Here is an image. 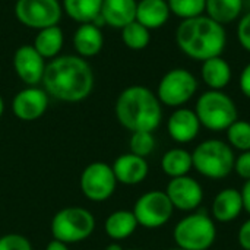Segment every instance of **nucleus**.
Segmentation results:
<instances>
[{"label":"nucleus","mask_w":250,"mask_h":250,"mask_svg":"<svg viewBox=\"0 0 250 250\" xmlns=\"http://www.w3.org/2000/svg\"><path fill=\"white\" fill-rule=\"evenodd\" d=\"M166 193L174 209L183 212L195 211L204 201V189L201 183L190 176L170 179Z\"/></svg>","instance_id":"nucleus-12"},{"label":"nucleus","mask_w":250,"mask_h":250,"mask_svg":"<svg viewBox=\"0 0 250 250\" xmlns=\"http://www.w3.org/2000/svg\"><path fill=\"white\" fill-rule=\"evenodd\" d=\"M63 7L59 0H18L15 4L16 19L26 28L44 29L59 25Z\"/></svg>","instance_id":"nucleus-10"},{"label":"nucleus","mask_w":250,"mask_h":250,"mask_svg":"<svg viewBox=\"0 0 250 250\" xmlns=\"http://www.w3.org/2000/svg\"><path fill=\"white\" fill-rule=\"evenodd\" d=\"M198 86V79L190 70L174 67L161 78L157 86V97L161 104L179 108L193 98Z\"/></svg>","instance_id":"nucleus-8"},{"label":"nucleus","mask_w":250,"mask_h":250,"mask_svg":"<svg viewBox=\"0 0 250 250\" xmlns=\"http://www.w3.org/2000/svg\"><path fill=\"white\" fill-rule=\"evenodd\" d=\"M239 86H240V91L243 92V95L250 98V63H248L243 67V70L240 73Z\"/></svg>","instance_id":"nucleus-35"},{"label":"nucleus","mask_w":250,"mask_h":250,"mask_svg":"<svg viewBox=\"0 0 250 250\" xmlns=\"http://www.w3.org/2000/svg\"><path fill=\"white\" fill-rule=\"evenodd\" d=\"M3 111H4V103H3V98L0 97V117L3 116Z\"/></svg>","instance_id":"nucleus-39"},{"label":"nucleus","mask_w":250,"mask_h":250,"mask_svg":"<svg viewBox=\"0 0 250 250\" xmlns=\"http://www.w3.org/2000/svg\"><path fill=\"white\" fill-rule=\"evenodd\" d=\"M237 176H240L245 180H250V151L240 152L239 157L234 160V170Z\"/></svg>","instance_id":"nucleus-33"},{"label":"nucleus","mask_w":250,"mask_h":250,"mask_svg":"<svg viewBox=\"0 0 250 250\" xmlns=\"http://www.w3.org/2000/svg\"><path fill=\"white\" fill-rule=\"evenodd\" d=\"M45 250H69L67 248V245L66 243H63V242H59V240H51L48 245H47V248Z\"/></svg>","instance_id":"nucleus-37"},{"label":"nucleus","mask_w":250,"mask_h":250,"mask_svg":"<svg viewBox=\"0 0 250 250\" xmlns=\"http://www.w3.org/2000/svg\"><path fill=\"white\" fill-rule=\"evenodd\" d=\"M44 91L64 103L83 101L94 88V72L81 56H57L45 64Z\"/></svg>","instance_id":"nucleus-1"},{"label":"nucleus","mask_w":250,"mask_h":250,"mask_svg":"<svg viewBox=\"0 0 250 250\" xmlns=\"http://www.w3.org/2000/svg\"><path fill=\"white\" fill-rule=\"evenodd\" d=\"M231 66L224 57L218 56L202 62L201 78L209 89L223 91L231 82Z\"/></svg>","instance_id":"nucleus-20"},{"label":"nucleus","mask_w":250,"mask_h":250,"mask_svg":"<svg viewBox=\"0 0 250 250\" xmlns=\"http://www.w3.org/2000/svg\"><path fill=\"white\" fill-rule=\"evenodd\" d=\"M111 167H113L117 183H122L126 186H135V185L142 183L146 179L148 171H149L146 160L132 152L122 154L120 157H117Z\"/></svg>","instance_id":"nucleus-16"},{"label":"nucleus","mask_w":250,"mask_h":250,"mask_svg":"<svg viewBox=\"0 0 250 250\" xmlns=\"http://www.w3.org/2000/svg\"><path fill=\"white\" fill-rule=\"evenodd\" d=\"M130 152L138 157H148L155 149V138L152 132H133L129 141Z\"/></svg>","instance_id":"nucleus-30"},{"label":"nucleus","mask_w":250,"mask_h":250,"mask_svg":"<svg viewBox=\"0 0 250 250\" xmlns=\"http://www.w3.org/2000/svg\"><path fill=\"white\" fill-rule=\"evenodd\" d=\"M170 12L182 21L205 15L207 0H167Z\"/></svg>","instance_id":"nucleus-29"},{"label":"nucleus","mask_w":250,"mask_h":250,"mask_svg":"<svg viewBox=\"0 0 250 250\" xmlns=\"http://www.w3.org/2000/svg\"><path fill=\"white\" fill-rule=\"evenodd\" d=\"M122 41L127 48L139 51L148 47L151 41V32L146 26L138 21H133L132 23L122 28Z\"/></svg>","instance_id":"nucleus-27"},{"label":"nucleus","mask_w":250,"mask_h":250,"mask_svg":"<svg viewBox=\"0 0 250 250\" xmlns=\"http://www.w3.org/2000/svg\"><path fill=\"white\" fill-rule=\"evenodd\" d=\"M173 239L183 250L211 249L217 240L215 221L204 212L189 214L176 224Z\"/></svg>","instance_id":"nucleus-6"},{"label":"nucleus","mask_w":250,"mask_h":250,"mask_svg":"<svg viewBox=\"0 0 250 250\" xmlns=\"http://www.w3.org/2000/svg\"><path fill=\"white\" fill-rule=\"evenodd\" d=\"M240 195H242V201H243V209L250 215V180H246L242 190H240Z\"/></svg>","instance_id":"nucleus-36"},{"label":"nucleus","mask_w":250,"mask_h":250,"mask_svg":"<svg viewBox=\"0 0 250 250\" xmlns=\"http://www.w3.org/2000/svg\"><path fill=\"white\" fill-rule=\"evenodd\" d=\"M201 122L195 113V110L179 107L176 108L167 122V130L170 138L177 144H189L192 142L201 130Z\"/></svg>","instance_id":"nucleus-15"},{"label":"nucleus","mask_w":250,"mask_h":250,"mask_svg":"<svg viewBox=\"0 0 250 250\" xmlns=\"http://www.w3.org/2000/svg\"><path fill=\"white\" fill-rule=\"evenodd\" d=\"M242 211H243L242 195L240 190L234 188H227L220 190L214 198L211 207L212 218L214 221L218 223H231L240 215Z\"/></svg>","instance_id":"nucleus-17"},{"label":"nucleus","mask_w":250,"mask_h":250,"mask_svg":"<svg viewBox=\"0 0 250 250\" xmlns=\"http://www.w3.org/2000/svg\"><path fill=\"white\" fill-rule=\"evenodd\" d=\"M104 250H123V248L119 243H111V245H108Z\"/></svg>","instance_id":"nucleus-38"},{"label":"nucleus","mask_w":250,"mask_h":250,"mask_svg":"<svg viewBox=\"0 0 250 250\" xmlns=\"http://www.w3.org/2000/svg\"><path fill=\"white\" fill-rule=\"evenodd\" d=\"M136 0H104L100 15L105 25L122 29L136 21Z\"/></svg>","instance_id":"nucleus-18"},{"label":"nucleus","mask_w":250,"mask_h":250,"mask_svg":"<svg viewBox=\"0 0 250 250\" xmlns=\"http://www.w3.org/2000/svg\"><path fill=\"white\" fill-rule=\"evenodd\" d=\"M139 226L154 230L166 226L173 217L174 207L163 190H149L138 198L133 211Z\"/></svg>","instance_id":"nucleus-9"},{"label":"nucleus","mask_w":250,"mask_h":250,"mask_svg":"<svg viewBox=\"0 0 250 250\" xmlns=\"http://www.w3.org/2000/svg\"><path fill=\"white\" fill-rule=\"evenodd\" d=\"M243 10V0H207L205 15L221 25L237 21Z\"/></svg>","instance_id":"nucleus-25"},{"label":"nucleus","mask_w":250,"mask_h":250,"mask_svg":"<svg viewBox=\"0 0 250 250\" xmlns=\"http://www.w3.org/2000/svg\"><path fill=\"white\" fill-rule=\"evenodd\" d=\"M48 107V94L38 86H28L21 89L12 103L13 114L23 122L40 119Z\"/></svg>","instance_id":"nucleus-14"},{"label":"nucleus","mask_w":250,"mask_h":250,"mask_svg":"<svg viewBox=\"0 0 250 250\" xmlns=\"http://www.w3.org/2000/svg\"><path fill=\"white\" fill-rule=\"evenodd\" d=\"M236 155L233 148L221 139H207L192 152L193 168L204 177L221 180L234 170Z\"/></svg>","instance_id":"nucleus-4"},{"label":"nucleus","mask_w":250,"mask_h":250,"mask_svg":"<svg viewBox=\"0 0 250 250\" xmlns=\"http://www.w3.org/2000/svg\"><path fill=\"white\" fill-rule=\"evenodd\" d=\"M161 168L170 179L188 176L189 171L193 168L192 152L185 148L168 149L161 158Z\"/></svg>","instance_id":"nucleus-24"},{"label":"nucleus","mask_w":250,"mask_h":250,"mask_svg":"<svg viewBox=\"0 0 250 250\" xmlns=\"http://www.w3.org/2000/svg\"><path fill=\"white\" fill-rule=\"evenodd\" d=\"M170 7L167 0H139L136 6V21L151 29L164 26L170 19Z\"/></svg>","instance_id":"nucleus-21"},{"label":"nucleus","mask_w":250,"mask_h":250,"mask_svg":"<svg viewBox=\"0 0 250 250\" xmlns=\"http://www.w3.org/2000/svg\"><path fill=\"white\" fill-rule=\"evenodd\" d=\"M45 64V59L34 48L32 44H23L15 51L13 69L18 78L28 86H37L42 82Z\"/></svg>","instance_id":"nucleus-13"},{"label":"nucleus","mask_w":250,"mask_h":250,"mask_svg":"<svg viewBox=\"0 0 250 250\" xmlns=\"http://www.w3.org/2000/svg\"><path fill=\"white\" fill-rule=\"evenodd\" d=\"M237 240H239V245L243 250H250V218H248L240 230H239V234H237Z\"/></svg>","instance_id":"nucleus-34"},{"label":"nucleus","mask_w":250,"mask_h":250,"mask_svg":"<svg viewBox=\"0 0 250 250\" xmlns=\"http://www.w3.org/2000/svg\"><path fill=\"white\" fill-rule=\"evenodd\" d=\"M64 44V35L59 25H53L44 29H40L34 38V48L47 60H51L59 56Z\"/></svg>","instance_id":"nucleus-23"},{"label":"nucleus","mask_w":250,"mask_h":250,"mask_svg":"<svg viewBox=\"0 0 250 250\" xmlns=\"http://www.w3.org/2000/svg\"><path fill=\"white\" fill-rule=\"evenodd\" d=\"M249 6H250V0H249Z\"/></svg>","instance_id":"nucleus-41"},{"label":"nucleus","mask_w":250,"mask_h":250,"mask_svg":"<svg viewBox=\"0 0 250 250\" xmlns=\"http://www.w3.org/2000/svg\"><path fill=\"white\" fill-rule=\"evenodd\" d=\"M95 230L94 215L81 207H70L59 211L51 220V234L54 240L66 245L86 240Z\"/></svg>","instance_id":"nucleus-7"},{"label":"nucleus","mask_w":250,"mask_h":250,"mask_svg":"<svg viewBox=\"0 0 250 250\" xmlns=\"http://www.w3.org/2000/svg\"><path fill=\"white\" fill-rule=\"evenodd\" d=\"M138 226L139 224L132 211L120 209V211L111 212L107 217L104 230L110 239L119 242V240H125V239L130 237L135 233V230L138 229Z\"/></svg>","instance_id":"nucleus-22"},{"label":"nucleus","mask_w":250,"mask_h":250,"mask_svg":"<svg viewBox=\"0 0 250 250\" xmlns=\"http://www.w3.org/2000/svg\"><path fill=\"white\" fill-rule=\"evenodd\" d=\"M104 45V35L101 28L92 22L79 23L78 29L73 34V47L81 57H94L97 56Z\"/></svg>","instance_id":"nucleus-19"},{"label":"nucleus","mask_w":250,"mask_h":250,"mask_svg":"<svg viewBox=\"0 0 250 250\" xmlns=\"http://www.w3.org/2000/svg\"><path fill=\"white\" fill-rule=\"evenodd\" d=\"M168 250H183V249H180V248H174V249H168Z\"/></svg>","instance_id":"nucleus-40"},{"label":"nucleus","mask_w":250,"mask_h":250,"mask_svg":"<svg viewBox=\"0 0 250 250\" xmlns=\"http://www.w3.org/2000/svg\"><path fill=\"white\" fill-rule=\"evenodd\" d=\"M104 0H63V12L78 23L94 22L101 13Z\"/></svg>","instance_id":"nucleus-26"},{"label":"nucleus","mask_w":250,"mask_h":250,"mask_svg":"<svg viewBox=\"0 0 250 250\" xmlns=\"http://www.w3.org/2000/svg\"><path fill=\"white\" fill-rule=\"evenodd\" d=\"M227 141L233 149L250 151V122L237 119L227 130Z\"/></svg>","instance_id":"nucleus-28"},{"label":"nucleus","mask_w":250,"mask_h":250,"mask_svg":"<svg viewBox=\"0 0 250 250\" xmlns=\"http://www.w3.org/2000/svg\"><path fill=\"white\" fill-rule=\"evenodd\" d=\"M114 111L119 123L132 133L154 132L163 120V108L157 94L142 85L123 89L117 97Z\"/></svg>","instance_id":"nucleus-3"},{"label":"nucleus","mask_w":250,"mask_h":250,"mask_svg":"<svg viewBox=\"0 0 250 250\" xmlns=\"http://www.w3.org/2000/svg\"><path fill=\"white\" fill-rule=\"evenodd\" d=\"M0 250H32V246L25 236L10 233L0 237Z\"/></svg>","instance_id":"nucleus-31"},{"label":"nucleus","mask_w":250,"mask_h":250,"mask_svg":"<svg viewBox=\"0 0 250 250\" xmlns=\"http://www.w3.org/2000/svg\"><path fill=\"white\" fill-rule=\"evenodd\" d=\"M237 40L240 42V45L250 53V12L245 13L237 23Z\"/></svg>","instance_id":"nucleus-32"},{"label":"nucleus","mask_w":250,"mask_h":250,"mask_svg":"<svg viewBox=\"0 0 250 250\" xmlns=\"http://www.w3.org/2000/svg\"><path fill=\"white\" fill-rule=\"evenodd\" d=\"M174 38L179 50L185 56L201 63L221 56L227 45L224 25L207 15L182 21L176 28Z\"/></svg>","instance_id":"nucleus-2"},{"label":"nucleus","mask_w":250,"mask_h":250,"mask_svg":"<svg viewBox=\"0 0 250 250\" xmlns=\"http://www.w3.org/2000/svg\"><path fill=\"white\" fill-rule=\"evenodd\" d=\"M116 186L117 180L113 167L105 163H91L81 174V190L89 201H107L114 193Z\"/></svg>","instance_id":"nucleus-11"},{"label":"nucleus","mask_w":250,"mask_h":250,"mask_svg":"<svg viewBox=\"0 0 250 250\" xmlns=\"http://www.w3.org/2000/svg\"><path fill=\"white\" fill-rule=\"evenodd\" d=\"M195 113L201 122V126L212 132L227 130L239 119L234 100L224 91L214 89H208L199 95L196 100Z\"/></svg>","instance_id":"nucleus-5"}]
</instances>
